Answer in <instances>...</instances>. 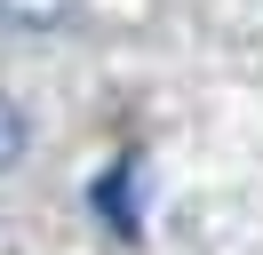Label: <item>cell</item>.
<instances>
[{
	"instance_id": "cell-1",
	"label": "cell",
	"mask_w": 263,
	"mask_h": 255,
	"mask_svg": "<svg viewBox=\"0 0 263 255\" xmlns=\"http://www.w3.org/2000/svg\"><path fill=\"white\" fill-rule=\"evenodd\" d=\"M72 8H80V0H0V16L16 32H48V24H64Z\"/></svg>"
},
{
	"instance_id": "cell-2",
	"label": "cell",
	"mask_w": 263,
	"mask_h": 255,
	"mask_svg": "<svg viewBox=\"0 0 263 255\" xmlns=\"http://www.w3.org/2000/svg\"><path fill=\"white\" fill-rule=\"evenodd\" d=\"M16 159H24V112L8 104V96H0V175L16 168Z\"/></svg>"
}]
</instances>
